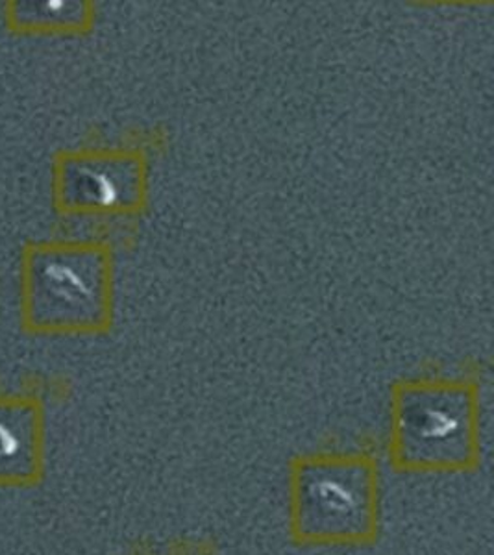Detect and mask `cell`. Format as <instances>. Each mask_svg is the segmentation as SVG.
<instances>
[{"mask_svg":"<svg viewBox=\"0 0 494 555\" xmlns=\"http://www.w3.org/2000/svg\"><path fill=\"white\" fill-rule=\"evenodd\" d=\"M287 528L302 548H363L381 531V468L370 452L298 454L287 478Z\"/></svg>","mask_w":494,"mask_h":555,"instance_id":"6da1fadb","label":"cell"},{"mask_svg":"<svg viewBox=\"0 0 494 555\" xmlns=\"http://www.w3.org/2000/svg\"><path fill=\"white\" fill-rule=\"evenodd\" d=\"M482 405L469 379L420 378L394 387L387 457L399 474L463 476L482 465Z\"/></svg>","mask_w":494,"mask_h":555,"instance_id":"7a4b0ae2","label":"cell"},{"mask_svg":"<svg viewBox=\"0 0 494 555\" xmlns=\"http://www.w3.org/2000/svg\"><path fill=\"white\" fill-rule=\"evenodd\" d=\"M30 300L38 326L88 332L102 326L106 306V269L80 248H57L30 261Z\"/></svg>","mask_w":494,"mask_h":555,"instance_id":"3957f363","label":"cell"},{"mask_svg":"<svg viewBox=\"0 0 494 555\" xmlns=\"http://www.w3.org/2000/svg\"><path fill=\"white\" fill-rule=\"evenodd\" d=\"M47 473L43 405L28 395H0V489H34Z\"/></svg>","mask_w":494,"mask_h":555,"instance_id":"277c9868","label":"cell"}]
</instances>
